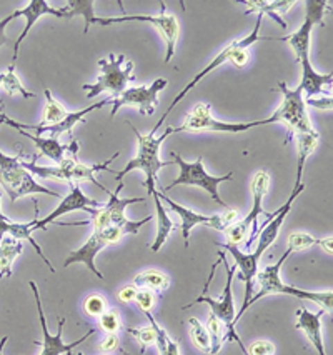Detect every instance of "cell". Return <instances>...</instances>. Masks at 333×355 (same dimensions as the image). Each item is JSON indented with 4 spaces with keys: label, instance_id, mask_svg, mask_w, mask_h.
Instances as JSON below:
<instances>
[{
    "label": "cell",
    "instance_id": "obj_32",
    "mask_svg": "<svg viewBox=\"0 0 333 355\" xmlns=\"http://www.w3.org/2000/svg\"><path fill=\"white\" fill-rule=\"evenodd\" d=\"M67 10V19L72 17H84L85 20V28L84 34H87L92 27L93 19H96V14H93V0H71L65 7Z\"/></svg>",
    "mask_w": 333,
    "mask_h": 355
},
{
    "label": "cell",
    "instance_id": "obj_17",
    "mask_svg": "<svg viewBox=\"0 0 333 355\" xmlns=\"http://www.w3.org/2000/svg\"><path fill=\"white\" fill-rule=\"evenodd\" d=\"M122 189H123V182H118L117 191L115 192L109 191V193H107V196H109V202L105 204V209H107V212H109L112 225L118 227V229H120L125 235H137L138 230H141L142 227L147 224V222H150L154 217L149 216V217L142 218L141 222L129 220V218L125 217V209L132 204L145 202V199H143V197H125V199H120V197H118V193H120Z\"/></svg>",
    "mask_w": 333,
    "mask_h": 355
},
{
    "label": "cell",
    "instance_id": "obj_5",
    "mask_svg": "<svg viewBox=\"0 0 333 355\" xmlns=\"http://www.w3.org/2000/svg\"><path fill=\"white\" fill-rule=\"evenodd\" d=\"M262 20H263L262 15H258V17H257V22H255V27H253L252 34H249V35H246V37H244V39L233 40V42H230V44L227 45V47H225V49H222V52L219 53V55H217L215 59H213V60L210 62V64L207 65V67H204L202 70H200V72L197 73V76L193 77L192 80L188 82V84L185 85L183 89L180 90L179 94H177V97L174 98V102H172L170 107H168V109H167L165 115H162V117H160V121H159V122L155 123V125H154V129L150 130V134H152V135H155V134H157V130L160 129V127L163 125V122H165L167 115L170 114L172 110H174L175 107L180 104V101H183V98L187 97V94L190 92V90L193 89V87H195L197 84H199V82H202L204 78L208 76V73L213 72V70H215V69H219L220 65L227 64V62H232V60H233V55H235V53H237L238 51H244V49H250V47H252L253 44L260 42V40H273L272 37H262V35H260Z\"/></svg>",
    "mask_w": 333,
    "mask_h": 355
},
{
    "label": "cell",
    "instance_id": "obj_23",
    "mask_svg": "<svg viewBox=\"0 0 333 355\" xmlns=\"http://www.w3.org/2000/svg\"><path fill=\"white\" fill-rule=\"evenodd\" d=\"M32 234H34V230H32V222H28V224H20V222L10 220V218H7V220H2V218H0V239L6 237V235H9V237L15 239V241H19V242H22V241L30 242L37 254H39V257L42 259L45 266L48 267V270H51L52 274H55V269L52 267L51 260H48L47 255L44 254L42 247L35 242L34 235Z\"/></svg>",
    "mask_w": 333,
    "mask_h": 355
},
{
    "label": "cell",
    "instance_id": "obj_36",
    "mask_svg": "<svg viewBox=\"0 0 333 355\" xmlns=\"http://www.w3.org/2000/svg\"><path fill=\"white\" fill-rule=\"evenodd\" d=\"M207 330H208V336H210V342H212V350L210 355H217L220 352L222 345H224V340L227 338V329L222 322L217 319L215 315L208 317L207 322Z\"/></svg>",
    "mask_w": 333,
    "mask_h": 355
},
{
    "label": "cell",
    "instance_id": "obj_34",
    "mask_svg": "<svg viewBox=\"0 0 333 355\" xmlns=\"http://www.w3.org/2000/svg\"><path fill=\"white\" fill-rule=\"evenodd\" d=\"M188 325H190V337H192L193 345H195L200 352L210 355L212 342H210V336H208L207 327H205L199 319H195V317H190V319H188Z\"/></svg>",
    "mask_w": 333,
    "mask_h": 355
},
{
    "label": "cell",
    "instance_id": "obj_18",
    "mask_svg": "<svg viewBox=\"0 0 333 355\" xmlns=\"http://www.w3.org/2000/svg\"><path fill=\"white\" fill-rule=\"evenodd\" d=\"M217 245H219L220 249H227L230 254H232L233 262H235L233 266H235V269L240 270V279L246 284L244 304H242L240 312L237 313V319H235V322H238L242 317H244L246 309H249L250 299L253 297V280L258 272V262H260V257H258L255 252H252V254H250V252H242L235 245H227V243H219V242H217Z\"/></svg>",
    "mask_w": 333,
    "mask_h": 355
},
{
    "label": "cell",
    "instance_id": "obj_7",
    "mask_svg": "<svg viewBox=\"0 0 333 355\" xmlns=\"http://www.w3.org/2000/svg\"><path fill=\"white\" fill-rule=\"evenodd\" d=\"M125 62V55H115L110 53L109 59H98V67H100V76L96 84H85L82 89L87 92L89 98L100 96L102 92H109L110 97L117 98L123 90H127V84L135 80L132 76L134 70V62H127L125 67H122Z\"/></svg>",
    "mask_w": 333,
    "mask_h": 355
},
{
    "label": "cell",
    "instance_id": "obj_41",
    "mask_svg": "<svg viewBox=\"0 0 333 355\" xmlns=\"http://www.w3.org/2000/svg\"><path fill=\"white\" fill-rule=\"evenodd\" d=\"M127 332H129L130 336L142 345V350H145V347L154 345L155 337H157L155 329L152 327V325L150 327H142V329H127Z\"/></svg>",
    "mask_w": 333,
    "mask_h": 355
},
{
    "label": "cell",
    "instance_id": "obj_47",
    "mask_svg": "<svg viewBox=\"0 0 333 355\" xmlns=\"http://www.w3.org/2000/svg\"><path fill=\"white\" fill-rule=\"evenodd\" d=\"M14 19H17V17H15V14H14V12H12V14L7 15V17H3L2 20H0V45L10 44V39L6 35V28H7V26H9V24Z\"/></svg>",
    "mask_w": 333,
    "mask_h": 355
},
{
    "label": "cell",
    "instance_id": "obj_29",
    "mask_svg": "<svg viewBox=\"0 0 333 355\" xmlns=\"http://www.w3.org/2000/svg\"><path fill=\"white\" fill-rule=\"evenodd\" d=\"M22 242L15 241V239L9 237V235L0 239V279H3L6 275L10 277L12 266H14L15 259H17L19 255H22Z\"/></svg>",
    "mask_w": 333,
    "mask_h": 355
},
{
    "label": "cell",
    "instance_id": "obj_1",
    "mask_svg": "<svg viewBox=\"0 0 333 355\" xmlns=\"http://www.w3.org/2000/svg\"><path fill=\"white\" fill-rule=\"evenodd\" d=\"M291 252L287 249L285 254L282 255L273 266L265 267L262 272H257L255 279H257L258 284V292L255 294L252 299H250L249 309L252 307L253 304H257L258 300L263 299V297L269 295H290V297H297L300 300H310V302L318 304L322 307V311H327L328 313H332L333 309V292L332 291H325V292H310V291H302V288L287 286V284L282 282L280 279V269L287 259L290 257Z\"/></svg>",
    "mask_w": 333,
    "mask_h": 355
},
{
    "label": "cell",
    "instance_id": "obj_24",
    "mask_svg": "<svg viewBox=\"0 0 333 355\" xmlns=\"http://www.w3.org/2000/svg\"><path fill=\"white\" fill-rule=\"evenodd\" d=\"M242 3L246 7L245 15L257 14V15H270L275 22L282 28H287V24L283 22L280 14L289 12L294 7L295 0H242Z\"/></svg>",
    "mask_w": 333,
    "mask_h": 355
},
{
    "label": "cell",
    "instance_id": "obj_3",
    "mask_svg": "<svg viewBox=\"0 0 333 355\" xmlns=\"http://www.w3.org/2000/svg\"><path fill=\"white\" fill-rule=\"evenodd\" d=\"M20 160H22L20 154L10 157L0 150V185L7 192L10 202L22 199L26 196H35V193H44V196L60 199V193L37 182L35 177L27 168L22 167Z\"/></svg>",
    "mask_w": 333,
    "mask_h": 355
},
{
    "label": "cell",
    "instance_id": "obj_15",
    "mask_svg": "<svg viewBox=\"0 0 333 355\" xmlns=\"http://www.w3.org/2000/svg\"><path fill=\"white\" fill-rule=\"evenodd\" d=\"M112 104V97L105 98V101L102 102H97V104H92L89 105L87 109H82V110H77V112H69L67 117L64 119L60 123H57V125H42V123H37V125H27V123H20L17 121H14V119L7 117L6 114H0V125H7V127H12V129H22V130H34V135L37 137H44L45 134L51 135L52 139H57L59 135L65 134V132H71L73 129V125L79 122H84L85 115H89L90 112H93V110L97 109H102V107Z\"/></svg>",
    "mask_w": 333,
    "mask_h": 355
},
{
    "label": "cell",
    "instance_id": "obj_46",
    "mask_svg": "<svg viewBox=\"0 0 333 355\" xmlns=\"http://www.w3.org/2000/svg\"><path fill=\"white\" fill-rule=\"evenodd\" d=\"M137 287L135 286H125L122 287L120 291H118V300H120L122 304H132L135 300V295H137Z\"/></svg>",
    "mask_w": 333,
    "mask_h": 355
},
{
    "label": "cell",
    "instance_id": "obj_33",
    "mask_svg": "<svg viewBox=\"0 0 333 355\" xmlns=\"http://www.w3.org/2000/svg\"><path fill=\"white\" fill-rule=\"evenodd\" d=\"M44 94H45V101H47V105H45V110H44L42 125H51V127L57 125V123H60L65 117H67L69 112L64 109V105H62L59 101L53 98L51 90L45 89Z\"/></svg>",
    "mask_w": 333,
    "mask_h": 355
},
{
    "label": "cell",
    "instance_id": "obj_6",
    "mask_svg": "<svg viewBox=\"0 0 333 355\" xmlns=\"http://www.w3.org/2000/svg\"><path fill=\"white\" fill-rule=\"evenodd\" d=\"M172 157H174V164H177V167L180 168L179 177L172 182L170 185H167L163 189V193L172 191V189L179 187V185H190V187H200L204 189L205 192L210 193V197L217 204H220L224 209H228V205L222 200V197L219 196V185L222 182H228V180L233 179V172H228L227 175L222 177H215L210 175L207 172V168L204 167V157L200 155L195 162H187L180 157L177 152H172Z\"/></svg>",
    "mask_w": 333,
    "mask_h": 355
},
{
    "label": "cell",
    "instance_id": "obj_10",
    "mask_svg": "<svg viewBox=\"0 0 333 355\" xmlns=\"http://www.w3.org/2000/svg\"><path fill=\"white\" fill-rule=\"evenodd\" d=\"M160 200L163 202V205H167L168 209H172L177 216L180 217V229H182V237L185 242V247H188V239H190V232L195 227L204 225L210 227V229L219 230V232H224L227 230L230 225L235 224L238 218V210L237 209H225L222 214H217V216H204V214L193 212V210L183 207V205L177 204L175 200H172L170 197H167L165 193L159 192Z\"/></svg>",
    "mask_w": 333,
    "mask_h": 355
},
{
    "label": "cell",
    "instance_id": "obj_14",
    "mask_svg": "<svg viewBox=\"0 0 333 355\" xmlns=\"http://www.w3.org/2000/svg\"><path fill=\"white\" fill-rule=\"evenodd\" d=\"M28 286H30L32 292H34L37 312H39L40 327H42L44 338H42V342H40V345H42V352H40V355H71V354H73L72 350L75 349L77 345H80L82 342H85L90 336H93V334L97 332V329H92V330H89L85 336H82L79 340L71 342V344H65L64 338H62V332H64V325H65V317H59V319H57V329L59 330H57L55 336H52V334L48 332L47 320H45V313L42 309V300H40L39 287H37V284L34 282V280H30V282H28Z\"/></svg>",
    "mask_w": 333,
    "mask_h": 355
},
{
    "label": "cell",
    "instance_id": "obj_38",
    "mask_svg": "<svg viewBox=\"0 0 333 355\" xmlns=\"http://www.w3.org/2000/svg\"><path fill=\"white\" fill-rule=\"evenodd\" d=\"M107 311H109V305H107V299L104 295L92 294L84 300V312L90 319H98Z\"/></svg>",
    "mask_w": 333,
    "mask_h": 355
},
{
    "label": "cell",
    "instance_id": "obj_42",
    "mask_svg": "<svg viewBox=\"0 0 333 355\" xmlns=\"http://www.w3.org/2000/svg\"><path fill=\"white\" fill-rule=\"evenodd\" d=\"M224 234H225V237H227V245L238 247L242 242L245 241L249 230L244 229L240 222H235V224L230 225L227 230H224Z\"/></svg>",
    "mask_w": 333,
    "mask_h": 355
},
{
    "label": "cell",
    "instance_id": "obj_16",
    "mask_svg": "<svg viewBox=\"0 0 333 355\" xmlns=\"http://www.w3.org/2000/svg\"><path fill=\"white\" fill-rule=\"evenodd\" d=\"M100 207H104V204H102V202L93 200V199H90V197L85 196L79 185H72L71 193H69V196H65L59 204V207L53 209L47 217L40 218L39 220V217H37L39 216V210H35V217H34V220H32V230H45L48 224L55 222L59 217L65 216V214L75 212V210H87L89 214H92L93 210L100 209Z\"/></svg>",
    "mask_w": 333,
    "mask_h": 355
},
{
    "label": "cell",
    "instance_id": "obj_50",
    "mask_svg": "<svg viewBox=\"0 0 333 355\" xmlns=\"http://www.w3.org/2000/svg\"><path fill=\"white\" fill-rule=\"evenodd\" d=\"M0 202H2V193H0ZM0 218H2V220H7V218H9V217H6V216H3V214H2V210H0Z\"/></svg>",
    "mask_w": 333,
    "mask_h": 355
},
{
    "label": "cell",
    "instance_id": "obj_22",
    "mask_svg": "<svg viewBox=\"0 0 333 355\" xmlns=\"http://www.w3.org/2000/svg\"><path fill=\"white\" fill-rule=\"evenodd\" d=\"M325 311L312 312L307 307H300L297 311V324L295 329L303 332L314 347L318 355H327L325 352V342H323V330H322V319Z\"/></svg>",
    "mask_w": 333,
    "mask_h": 355
},
{
    "label": "cell",
    "instance_id": "obj_9",
    "mask_svg": "<svg viewBox=\"0 0 333 355\" xmlns=\"http://www.w3.org/2000/svg\"><path fill=\"white\" fill-rule=\"evenodd\" d=\"M275 123L272 117L263 119V121H255L249 123L242 122H222L212 117L210 104H197L193 110L187 115L185 122L180 127H172V134H180V132H220V134H240L255 127L269 125Z\"/></svg>",
    "mask_w": 333,
    "mask_h": 355
},
{
    "label": "cell",
    "instance_id": "obj_13",
    "mask_svg": "<svg viewBox=\"0 0 333 355\" xmlns=\"http://www.w3.org/2000/svg\"><path fill=\"white\" fill-rule=\"evenodd\" d=\"M168 82L165 78H155L150 85L132 87L123 90L117 98H112V110L110 115H115L122 107H135L142 115H154L159 107V94L167 89Z\"/></svg>",
    "mask_w": 333,
    "mask_h": 355
},
{
    "label": "cell",
    "instance_id": "obj_20",
    "mask_svg": "<svg viewBox=\"0 0 333 355\" xmlns=\"http://www.w3.org/2000/svg\"><path fill=\"white\" fill-rule=\"evenodd\" d=\"M14 14L17 19L19 17L26 19L27 24H26V28L22 31V34L19 35V39L15 40V44H14V57H12V64H15V62H17L20 44L26 40V37L28 35V32H30V28L34 27V24L40 17H42V15H53V17H57V19H67V10H65V7L64 9H53L51 3L45 2V0H30L26 9L14 10Z\"/></svg>",
    "mask_w": 333,
    "mask_h": 355
},
{
    "label": "cell",
    "instance_id": "obj_12",
    "mask_svg": "<svg viewBox=\"0 0 333 355\" xmlns=\"http://www.w3.org/2000/svg\"><path fill=\"white\" fill-rule=\"evenodd\" d=\"M328 3L325 0H308L305 2V19L297 32L291 35L282 37L280 42H287L294 49L295 60L300 62L303 57H310L312 31L315 26H323V15L327 12Z\"/></svg>",
    "mask_w": 333,
    "mask_h": 355
},
{
    "label": "cell",
    "instance_id": "obj_48",
    "mask_svg": "<svg viewBox=\"0 0 333 355\" xmlns=\"http://www.w3.org/2000/svg\"><path fill=\"white\" fill-rule=\"evenodd\" d=\"M249 60H250V52H249V49H244V51H238V52L235 53V55H233L232 64L235 65V67L242 69V67H245L246 64H249Z\"/></svg>",
    "mask_w": 333,
    "mask_h": 355
},
{
    "label": "cell",
    "instance_id": "obj_11",
    "mask_svg": "<svg viewBox=\"0 0 333 355\" xmlns=\"http://www.w3.org/2000/svg\"><path fill=\"white\" fill-rule=\"evenodd\" d=\"M122 22H149L160 32V35L163 37L167 45V53H165V64H168L175 55L177 42H179L180 35V26L179 20L175 15L167 14L165 3L160 2V14L159 15H127L123 14L122 17H96L93 24L98 26H114V24H122Z\"/></svg>",
    "mask_w": 333,
    "mask_h": 355
},
{
    "label": "cell",
    "instance_id": "obj_37",
    "mask_svg": "<svg viewBox=\"0 0 333 355\" xmlns=\"http://www.w3.org/2000/svg\"><path fill=\"white\" fill-rule=\"evenodd\" d=\"M320 242H322V239H316L307 232H294L289 237V250L291 254L294 252L307 250L314 245H320Z\"/></svg>",
    "mask_w": 333,
    "mask_h": 355
},
{
    "label": "cell",
    "instance_id": "obj_31",
    "mask_svg": "<svg viewBox=\"0 0 333 355\" xmlns=\"http://www.w3.org/2000/svg\"><path fill=\"white\" fill-rule=\"evenodd\" d=\"M145 317L150 320V325L155 329V334H157V337H155V345H157L159 355H182L180 354L179 340H174V338L168 336L167 330L154 319L152 313H145Z\"/></svg>",
    "mask_w": 333,
    "mask_h": 355
},
{
    "label": "cell",
    "instance_id": "obj_25",
    "mask_svg": "<svg viewBox=\"0 0 333 355\" xmlns=\"http://www.w3.org/2000/svg\"><path fill=\"white\" fill-rule=\"evenodd\" d=\"M302 65V82H300V89L303 90V94H307L308 98L315 96H322L323 87L332 84L333 76L328 73V76H323V73H318L312 65L310 57H303L298 62Z\"/></svg>",
    "mask_w": 333,
    "mask_h": 355
},
{
    "label": "cell",
    "instance_id": "obj_19",
    "mask_svg": "<svg viewBox=\"0 0 333 355\" xmlns=\"http://www.w3.org/2000/svg\"><path fill=\"white\" fill-rule=\"evenodd\" d=\"M269 189H270V173L267 171H258L252 179V197H253L252 210L246 214L245 218H242L240 220V224L244 229L249 230L250 227H252V235H250V239L246 241V249H249V247L253 243L255 239L258 237V230H260L258 229V217H260V214H265L269 218L272 217V214L265 212L262 205L263 197L267 196Z\"/></svg>",
    "mask_w": 333,
    "mask_h": 355
},
{
    "label": "cell",
    "instance_id": "obj_35",
    "mask_svg": "<svg viewBox=\"0 0 333 355\" xmlns=\"http://www.w3.org/2000/svg\"><path fill=\"white\" fill-rule=\"evenodd\" d=\"M2 89L6 90L7 96H22L24 98H34L35 94L28 92V90L20 84L19 77L15 76V64H10V67L7 69V72H3V82H2Z\"/></svg>",
    "mask_w": 333,
    "mask_h": 355
},
{
    "label": "cell",
    "instance_id": "obj_28",
    "mask_svg": "<svg viewBox=\"0 0 333 355\" xmlns=\"http://www.w3.org/2000/svg\"><path fill=\"white\" fill-rule=\"evenodd\" d=\"M17 132L20 135H24V137L30 139L32 142L35 144L37 150H39V154L37 155H45L48 157V159L53 160V162L60 164L62 160L65 159L64 157V152L67 150V147L64 146V144H60L57 139H52V137H37V135L30 134V132L27 130H22V129H17Z\"/></svg>",
    "mask_w": 333,
    "mask_h": 355
},
{
    "label": "cell",
    "instance_id": "obj_44",
    "mask_svg": "<svg viewBox=\"0 0 333 355\" xmlns=\"http://www.w3.org/2000/svg\"><path fill=\"white\" fill-rule=\"evenodd\" d=\"M118 345H120V338H118V334H107V336L100 340V345H98V349H100L102 352L110 354V352H114V350H117Z\"/></svg>",
    "mask_w": 333,
    "mask_h": 355
},
{
    "label": "cell",
    "instance_id": "obj_2",
    "mask_svg": "<svg viewBox=\"0 0 333 355\" xmlns=\"http://www.w3.org/2000/svg\"><path fill=\"white\" fill-rule=\"evenodd\" d=\"M127 125L132 127L134 134L137 135L138 154L125 165V168L115 172V180H117V182H122V179L127 175V173H130L132 171H141L145 173V182H143V185H145L147 193L150 196L152 192L157 191V189H155V180H157L159 172L162 171L163 167H167V165L174 164V162H163V160H160V147H162L163 140H165L168 135H172V127H167L165 134L163 135L155 137V135L152 134L142 135L137 127L132 125V122L129 121H127Z\"/></svg>",
    "mask_w": 333,
    "mask_h": 355
},
{
    "label": "cell",
    "instance_id": "obj_52",
    "mask_svg": "<svg viewBox=\"0 0 333 355\" xmlns=\"http://www.w3.org/2000/svg\"><path fill=\"white\" fill-rule=\"evenodd\" d=\"M71 355H84V354H71Z\"/></svg>",
    "mask_w": 333,
    "mask_h": 355
},
{
    "label": "cell",
    "instance_id": "obj_27",
    "mask_svg": "<svg viewBox=\"0 0 333 355\" xmlns=\"http://www.w3.org/2000/svg\"><path fill=\"white\" fill-rule=\"evenodd\" d=\"M320 135L316 130L307 132V134H297V146H298V160H297V179H295L294 189L302 187L303 179V168H305L307 159L315 152L318 147Z\"/></svg>",
    "mask_w": 333,
    "mask_h": 355
},
{
    "label": "cell",
    "instance_id": "obj_49",
    "mask_svg": "<svg viewBox=\"0 0 333 355\" xmlns=\"http://www.w3.org/2000/svg\"><path fill=\"white\" fill-rule=\"evenodd\" d=\"M320 247L327 252L328 255L333 254V237L332 235H328V237H323L322 242H320Z\"/></svg>",
    "mask_w": 333,
    "mask_h": 355
},
{
    "label": "cell",
    "instance_id": "obj_39",
    "mask_svg": "<svg viewBox=\"0 0 333 355\" xmlns=\"http://www.w3.org/2000/svg\"><path fill=\"white\" fill-rule=\"evenodd\" d=\"M98 327L104 330L105 334H118L122 330V319L118 315L117 311L114 309H109V311L102 313L98 317Z\"/></svg>",
    "mask_w": 333,
    "mask_h": 355
},
{
    "label": "cell",
    "instance_id": "obj_45",
    "mask_svg": "<svg viewBox=\"0 0 333 355\" xmlns=\"http://www.w3.org/2000/svg\"><path fill=\"white\" fill-rule=\"evenodd\" d=\"M305 105H310L314 107V109H320V110H332L333 101L332 97H323V98L310 97L305 101Z\"/></svg>",
    "mask_w": 333,
    "mask_h": 355
},
{
    "label": "cell",
    "instance_id": "obj_51",
    "mask_svg": "<svg viewBox=\"0 0 333 355\" xmlns=\"http://www.w3.org/2000/svg\"><path fill=\"white\" fill-rule=\"evenodd\" d=\"M2 82H3V73H0V89H2Z\"/></svg>",
    "mask_w": 333,
    "mask_h": 355
},
{
    "label": "cell",
    "instance_id": "obj_43",
    "mask_svg": "<svg viewBox=\"0 0 333 355\" xmlns=\"http://www.w3.org/2000/svg\"><path fill=\"white\" fill-rule=\"evenodd\" d=\"M275 345L270 340H257L246 349V355H273Z\"/></svg>",
    "mask_w": 333,
    "mask_h": 355
},
{
    "label": "cell",
    "instance_id": "obj_21",
    "mask_svg": "<svg viewBox=\"0 0 333 355\" xmlns=\"http://www.w3.org/2000/svg\"><path fill=\"white\" fill-rule=\"evenodd\" d=\"M107 245H109V243H107L104 234L92 230V234H90L87 242H85L84 245L80 247V249L73 250L72 254L69 255L67 259H65L64 267H71L72 263H79L80 262V263H84V266H87V269L92 272L96 277L102 280V279H104V274H102V272L97 269L96 257L98 254H100L102 250L105 249Z\"/></svg>",
    "mask_w": 333,
    "mask_h": 355
},
{
    "label": "cell",
    "instance_id": "obj_26",
    "mask_svg": "<svg viewBox=\"0 0 333 355\" xmlns=\"http://www.w3.org/2000/svg\"><path fill=\"white\" fill-rule=\"evenodd\" d=\"M150 196L154 197L155 209H157V235H155V241L150 245V250L159 252L163 247V243L167 242L168 235H170L172 230H174L175 224H174V220H172V217L168 216V210L165 205H163V202L160 200L159 192L154 191Z\"/></svg>",
    "mask_w": 333,
    "mask_h": 355
},
{
    "label": "cell",
    "instance_id": "obj_4",
    "mask_svg": "<svg viewBox=\"0 0 333 355\" xmlns=\"http://www.w3.org/2000/svg\"><path fill=\"white\" fill-rule=\"evenodd\" d=\"M219 259H220V262L224 263L225 272H227V282H225V287H224V292H222V295L217 297V299H213V297L207 295V292H204L202 295L197 297L193 302L183 305L182 309H188V307H192V305H197V304H207L208 307L212 309V315H215L217 319H219L222 324L225 325V329H227L228 340L237 342L238 347H240V349L244 350V354L246 355V347L244 345V342H242V338L238 337V334L235 330L237 312H235V302H233L232 282H233V275H235L237 269H235V266L232 267L227 262L224 252H219Z\"/></svg>",
    "mask_w": 333,
    "mask_h": 355
},
{
    "label": "cell",
    "instance_id": "obj_30",
    "mask_svg": "<svg viewBox=\"0 0 333 355\" xmlns=\"http://www.w3.org/2000/svg\"><path fill=\"white\" fill-rule=\"evenodd\" d=\"M134 284L137 288L141 287L152 292H163L170 287V277L162 270L149 269L142 272V274H138L137 277H135Z\"/></svg>",
    "mask_w": 333,
    "mask_h": 355
},
{
    "label": "cell",
    "instance_id": "obj_8",
    "mask_svg": "<svg viewBox=\"0 0 333 355\" xmlns=\"http://www.w3.org/2000/svg\"><path fill=\"white\" fill-rule=\"evenodd\" d=\"M282 92V104L275 110L272 119L273 122L285 123L289 129V135L285 139V146L290 142L291 137L297 134H307V132L314 130L312 127L310 117L307 114V105L303 101V90L297 87V89H289L285 82H278V89Z\"/></svg>",
    "mask_w": 333,
    "mask_h": 355
},
{
    "label": "cell",
    "instance_id": "obj_40",
    "mask_svg": "<svg viewBox=\"0 0 333 355\" xmlns=\"http://www.w3.org/2000/svg\"><path fill=\"white\" fill-rule=\"evenodd\" d=\"M135 304H137L138 311L143 313H152L155 309V304H157V297H155V292L147 291V288H142V291L137 292L135 295Z\"/></svg>",
    "mask_w": 333,
    "mask_h": 355
}]
</instances>
